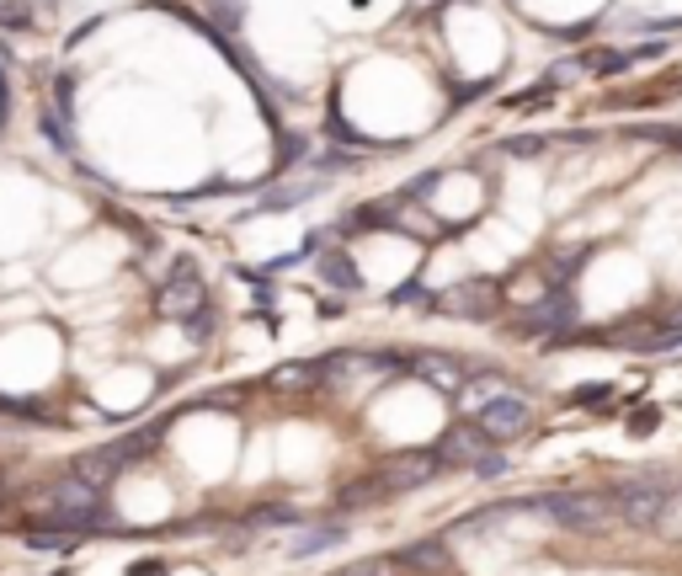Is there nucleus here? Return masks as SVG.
Returning <instances> with one entry per match:
<instances>
[{
  "label": "nucleus",
  "mask_w": 682,
  "mask_h": 576,
  "mask_svg": "<svg viewBox=\"0 0 682 576\" xmlns=\"http://www.w3.org/2000/svg\"><path fill=\"white\" fill-rule=\"evenodd\" d=\"M475 422L491 433V444H506V438H517V433L533 422V406H528L517 389H506V395H497V400H491V406H486Z\"/></svg>",
  "instance_id": "obj_5"
},
{
  "label": "nucleus",
  "mask_w": 682,
  "mask_h": 576,
  "mask_svg": "<svg viewBox=\"0 0 682 576\" xmlns=\"http://www.w3.org/2000/svg\"><path fill=\"white\" fill-rule=\"evenodd\" d=\"M283 523H294V512L288 508H256L246 517V534H261V528H283Z\"/></svg>",
  "instance_id": "obj_18"
},
{
  "label": "nucleus",
  "mask_w": 682,
  "mask_h": 576,
  "mask_svg": "<svg viewBox=\"0 0 682 576\" xmlns=\"http://www.w3.org/2000/svg\"><path fill=\"white\" fill-rule=\"evenodd\" d=\"M0 27H11V33H27V27H33L27 5H16V0H0Z\"/></svg>",
  "instance_id": "obj_21"
},
{
  "label": "nucleus",
  "mask_w": 682,
  "mask_h": 576,
  "mask_svg": "<svg viewBox=\"0 0 682 576\" xmlns=\"http://www.w3.org/2000/svg\"><path fill=\"white\" fill-rule=\"evenodd\" d=\"M310 380H320V363H294V369H278V374H272L278 389H299V384H310Z\"/></svg>",
  "instance_id": "obj_19"
},
{
  "label": "nucleus",
  "mask_w": 682,
  "mask_h": 576,
  "mask_svg": "<svg viewBox=\"0 0 682 576\" xmlns=\"http://www.w3.org/2000/svg\"><path fill=\"white\" fill-rule=\"evenodd\" d=\"M395 561H400V566H411V572L433 576V572L448 566V539H416V545H406Z\"/></svg>",
  "instance_id": "obj_12"
},
{
  "label": "nucleus",
  "mask_w": 682,
  "mask_h": 576,
  "mask_svg": "<svg viewBox=\"0 0 682 576\" xmlns=\"http://www.w3.org/2000/svg\"><path fill=\"white\" fill-rule=\"evenodd\" d=\"M486 448H491V433H486L480 422H459V427H453V433H448L433 453H437V464H448V470H469Z\"/></svg>",
  "instance_id": "obj_8"
},
{
  "label": "nucleus",
  "mask_w": 682,
  "mask_h": 576,
  "mask_svg": "<svg viewBox=\"0 0 682 576\" xmlns=\"http://www.w3.org/2000/svg\"><path fill=\"white\" fill-rule=\"evenodd\" d=\"M336 545H347V523H314L288 545V555H320V550H336Z\"/></svg>",
  "instance_id": "obj_14"
},
{
  "label": "nucleus",
  "mask_w": 682,
  "mask_h": 576,
  "mask_svg": "<svg viewBox=\"0 0 682 576\" xmlns=\"http://www.w3.org/2000/svg\"><path fill=\"white\" fill-rule=\"evenodd\" d=\"M608 395H614V384H608V380H592V384H576V389H570V400H576V406H603Z\"/></svg>",
  "instance_id": "obj_20"
},
{
  "label": "nucleus",
  "mask_w": 682,
  "mask_h": 576,
  "mask_svg": "<svg viewBox=\"0 0 682 576\" xmlns=\"http://www.w3.org/2000/svg\"><path fill=\"white\" fill-rule=\"evenodd\" d=\"M320 278H331L336 289H363V278L352 272V261L342 252H331V256H320Z\"/></svg>",
  "instance_id": "obj_15"
},
{
  "label": "nucleus",
  "mask_w": 682,
  "mask_h": 576,
  "mask_svg": "<svg viewBox=\"0 0 682 576\" xmlns=\"http://www.w3.org/2000/svg\"><path fill=\"white\" fill-rule=\"evenodd\" d=\"M406 566L395 561V555H373V561H358V566H347V572H336V576H400Z\"/></svg>",
  "instance_id": "obj_17"
},
{
  "label": "nucleus",
  "mask_w": 682,
  "mask_h": 576,
  "mask_svg": "<svg viewBox=\"0 0 682 576\" xmlns=\"http://www.w3.org/2000/svg\"><path fill=\"white\" fill-rule=\"evenodd\" d=\"M672 475H634V481H619L614 486V508H619V523L629 528H656V517L672 497Z\"/></svg>",
  "instance_id": "obj_3"
},
{
  "label": "nucleus",
  "mask_w": 682,
  "mask_h": 576,
  "mask_svg": "<svg viewBox=\"0 0 682 576\" xmlns=\"http://www.w3.org/2000/svg\"><path fill=\"white\" fill-rule=\"evenodd\" d=\"M570 316H576V310H570V299H550V305L528 310L517 325H523L528 336H555V331H565V325H570Z\"/></svg>",
  "instance_id": "obj_13"
},
{
  "label": "nucleus",
  "mask_w": 682,
  "mask_h": 576,
  "mask_svg": "<svg viewBox=\"0 0 682 576\" xmlns=\"http://www.w3.org/2000/svg\"><path fill=\"white\" fill-rule=\"evenodd\" d=\"M411 374L427 380L433 389H442V395H459V384H464V369H459L453 358H442V353H422V358H411Z\"/></svg>",
  "instance_id": "obj_10"
},
{
  "label": "nucleus",
  "mask_w": 682,
  "mask_h": 576,
  "mask_svg": "<svg viewBox=\"0 0 682 576\" xmlns=\"http://www.w3.org/2000/svg\"><path fill=\"white\" fill-rule=\"evenodd\" d=\"M144 448H155V427H150V433H133V438H113V444H102V448H86V453L75 459V475L91 481V486H113Z\"/></svg>",
  "instance_id": "obj_4"
},
{
  "label": "nucleus",
  "mask_w": 682,
  "mask_h": 576,
  "mask_svg": "<svg viewBox=\"0 0 682 576\" xmlns=\"http://www.w3.org/2000/svg\"><path fill=\"white\" fill-rule=\"evenodd\" d=\"M96 512H102V486H91V481H80V475L54 481V486L43 491V523H60L69 534L91 528Z\"/></svg>",
  "instance_id": "obj_2"
},
{
  "label": "nucleus",
  "mask_w": 682,
  "mask_h": 576,
  "mask_svg": "<svg viewBox=\"0 0 682 576\" xmlns=\"http://www.w3.org/2000/svg\"><path fill=\"white\" fill-rule=\"evenodd\" d=\"M512 384L501 380V374H480V380H464L459 384V411H469V417H480L497 395H506Z\"/></svg>",
  "instance_id": "obj_11"
},
{
  "label": "nucleus",
  "mask_w": 682,
  "mask_h": 576,
  "mask_svg": "<svg viewBox=\"0 0 682 576\" xmlns=\"http://www.w3.org/2000/svg\"><path fill=\"white\" fill-rule=\"evenodd\" d=\"M469 470H475L480 481H491V475H506V453H491V448H486V453H480V459H475Z\"/></svg>",
  "instance_id": "obj_22"
},
{
  "label": "nucleus",
  "mask_w": 682,
  "mask_h": 576,
  "mask_svg": "<svg viewBox=\"0 0 682 576\" xmlns=\"http://www.w3.org/2000/svg\"><path fill=\"white\" fill-rule=\"evenodd\" d=\"M427 305H433V316H486V310H491V289H486V283L448 289V294H433Z\"/></svg>",
  "instance_id": "obj_9"
},
{
  "label": "nucleus",
  "mask_w": 682,
  "mask_h": 576,
  "mask_svg": "<svg viewBox=\"0 0 682 576\" xmlns=\"http://www.w3.org/2000/svg\"><path fill=\"white\" fill-rule=\"evenodd\" d=\"M523 512L528 517H550L555 528H570V534H597V528L619 523L614 491H544V497H528Z\"/></svg>",
  "instance_id": "obj_1"
},
{
  "label": "nucleus",
  "mask_w": 682,
  "mask_h": 576,
  "mask_svg": "<svg viewBox=\"0 0 682 576\" xmlns=\"http://www.w3.org/2000/svg\"><path fill=\"white\" fill-rule=\"evenodd\" d=\"M656 534H661V539H682V481L672 486L667 508H661V517H656Z\"/></svg>",
  "instance_id": "obj_16"
},
{
  "label": "nucleus",
  "mask_w": 682,
  "mask_h": 576,
  "mask_svg": "<svg viewBox=\"0 0 682 576\" xmlns=\"http://www.w3.org/2000/svg\"><path fill=\"white\" fill-rule=\"evenodd\" d=\"M155 310H160L166 320H186V325H192V316L203 310V283H197V272H192L186 261L177 267V278H171V283L160 289Z\"/></svg>",
  "instance_id": "obj_7"
},
{
  "label": "nucleus",
  "mask_w": 682,
  "mask_h": 576,
  "mask_svg": "<svg viewBox=\"0 0 682 576\" xmlns=\"http://www.w3.org/2000/svg\"><path fill=\"white\" fill-rule=\"evenodd\" d=\"M437 470V453H395V459H384L378 464V481H384V491L395 497V491H416V486H427Z\"/></svg>",
  "instance_id": "obj_6"
}]
</instances>
